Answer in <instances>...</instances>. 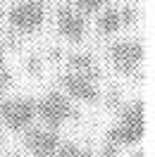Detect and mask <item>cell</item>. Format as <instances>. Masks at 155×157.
<instances>
[{
    "instance_id": "4fadbf2b",
    "label": "cell",
    "mask_w": 155,
    "mask_h": 157,
    "mask_svg": "<svg viewBox=\"0 0 155 157\" xmlns=\"http://www.w3.org/2000/svg\"><path fill=\"white\" fill-rule=\"evenodd\" d=\"M24 69H26V74H31V76H38L41 71H43V59L38 55H29L26 62H24Z\"/></svg>"
},
{
    "instance_id": "7c38bea8",
    "label": "cell",
    "mask_w": 155,
    "mask_h": 157,
    "mask_svg": "<svg viewBox=\"0 0 155 157\" xmlns=\"http://www.w3.org/2000/svg\"><path fill=\"white\" fill-rule=\"evenodd\" d=\"M107 0H74L72 2V7L79 12V14H84V17H91V14H98V12L103 10V5H105Z\"/></svg>"
},
{
    "instance_id": "9a60e30c",
    "label": "cell",
    "mask_w": 155,
    "mask_h": 157,
    "mask_svg": "<svg viewBox=\"0 0 155 157\" xmlns=\"http://www.w3.org/2000/svg\"><path fill=\"white\" fill-rule=\"evenodd\" d=\"M119 19H122V26H129L136 21V10L134 7H122L119 10Z\"/></svg>"
},
{
    "instance_id": "3957f363",
    "label": "cell",
    "mask_w": 155,
    "mask_h": 157,
    "mask_svg": "<svg viewBox=\"0 0 155 157\" xmlns=\"http://www.w3.org/2000/svg\"><path fill=\"white\" fill-rule=\"evenodd\" d=\"M143 57H145V48L141 40L124 38V40H112L107 45V59L122 76H138Z\"/></svg>"
},
{
    "instance_id": "e0dca14e",
    "label": "cell",
    "mask_w": 155,
    "mask_h": 157,
    "mask_svg": "<svg viewBox=\"0 0 155 157\" xmlns=\"http://www.w3.org/2000/svg\"><path fill=\"white\" fill-rule=\"evenodd\" d=\"M2 145H5V128L0 124V152H2Z\"/></svg>"
},
{
    "instance_id": "7a4b0ae2",
    "label": "cell",
    "mask_w": 155,
    "mask_h": 157,
    "mask_svg": "<svg viewBox=\"0 0 155 157\" xmlns=\"http://www.w3.org/2000/svg\"><path fill=\"white\" fill-rule=\"evenodd\" d=\"M79 117V109L62 90H48L41 100H36V119L43 121L46 128L58 131L67 121Z\"/></svg>"
},
{
    "instance_id": "2e32d148",
    "label": "cell",
    "mask_w": 155,
    "mask_h": 157,
    "mask_svg": "<svg viewBox=\"0 0 155 157\" xmlns=\"http://www.w3.org/2000/svg\"><path fill=\"white\" fill-rule=\"evenodd\" d=\"M117 155H119V147L110 145V143H105V145H103V150H100V155H98V157H117Z\"/></svg>"
},
{
    "instance_id": "30bf717a",
    "label": "cell",
    "mask_w": 155,
    "mask_h": 157,
    "mask_svg": "<svg viewBox=\"0 0 155 157\" xmlns=\"http://www.w3.org/2000/svg\"><path fill=\"white\" fill-rule=\"evenodd\" d=\"M98 33L103 36H112L122 29V19H119V7H107L103 10V14L98 17V24H96Z\"/></svg>"
},
{
    "instance_id": "277c9868",
    "label": "cell",
    "mask_w": 155,
    "mask_h": 157,
    "mask_svg": "<svg viewBox=\"0 0 155 157\" xmlns=\"http://www.w3.org/2000/svg\"><path fill=\"white\" fill-rule=\"evenodd\" d=\"M36 119V100L34 98H10L0 100V124L14 133H24L34 126Z\"/></svg>"
},
{
    "instance_id": "52a82bcc",
    "label": "cell",
    "mask_w": 155,
    "mask_h": 157,
    "mask_svg": "<svg viewBox=\"0 0 155 157\" xmlns=\"http://www.w3.org/2000/svg\"><path fill=\"white\" fill-rule=\"evenodd\" d=\"M62 143L58 131L46 126H29L24 131V145L29 147L31 157H55Z\"/></svg>"
},
{
    "instance_id": "9c48e42d",
    "label": "cell",
    "mask_w": 155,
    "mask_h": 157,
    "mask_svg": "<svg viewBox=\"0 0 155 157\" xmlns=\"http://www.w3.org/2000/svg\"><path fill=\"white\" fill-rule=\"evenodd\" d=\"M67 69L74 71V74H81V76L91 78V81H98L100 78V67L93 55L88 52H72L67 55Z\"/></svg>"
},
{
    "instance_id": "ac0fdd59",
    "label": "cell",
    "mask_w": 155,
    "mask_h": 157,
    "mask_svg": "<svg viewBox=\"0 0 155 157\" xmlns=\"http://www.w3.org/2000/svg\"><path fill=\"white\" fill-rule=\"evenodd\" d=\"M2 157H22V155H17V152H10V155H2Z\"/></svg>"
},
{
    "instance_id": "6da1fadb",
    "label": "cell",
    "mask_w": 155,
    "mask_h": 157,
    "mask_svg": "<svg viewBox=\"0 0 155 157\" xmlns=\"http://www.w3.org/2000/svg\"><path fill=\"white\" fill-rule=\"evenodd\" d=\"M117 112H119V119L107 131L105 143L119 147V150L136 145L145 133V102L143 100H131V102H124Z\"/></svg>"
},
{
    "instance_id": "8992f818",
    "label": "cell",
    "mask_w": 155,
    "mask_h": 157,
    "mask_svg": "<svg viewBox=\"0 0 155 157\" xmlns=\"http://www.w3.org/2000/svg\"><path fill=\"white\" fill-rule=\"evenodd\" d=\"M60 90L67 95L69 100H79V102H86V105H96L100 102V88H98V81L74 74V71H65L60 76Z\"/></svg>"
},
{
    "instance_id": "d6986e66",
    "label": "cell",
    "mask_w": 155,
    "mask_h": 157,
    "mask_svg": "<svg viewBox=\"0 0 155 157\" xmlns=\"http://www.w3.org/2000/svg\"><path fill=\"white\" fill-rule=\"evenodd\" d=\"M134 157H143V152H136V155H134Z\"/></svg>"
},
{
    "instance_id": "5b68a950",
    "label": "cell",
    "mask_w": 155,
    "mask_h": 157,
    "mask_svg": "<svg viewBox=\"0 0 155 157\" xmlns=\"http://www.w3.org/2000/svg\"><path fill=\"white\" fill-rule=\"evenodd\" d=\"M7 24L17 33H36L46 24V5L41 0H24L7 10Z\"/></svg>"
},
{
    "instance_id": "5bb4252c",
    "label": "cell",
    "mask_w": 155,
    "mask_h": 157,
    "mask_svg": "<svg viewBox=\"0 0 155 157\" xmlns=\"http://www.w3.org/2000/svg\"><path fill=\"white\" fill-rule=\"evenodd\" d=\"M105 102H107V107H110V109H119L122 105H124V102H122V95H119V90H115V88L107 93Z\"/></svg>"
},
{
    "instance_id": "8fae6325",
    "label": "cell",
    "mask_w": 155,
    "mask_h": 157,
    "mask_svg": "<svg viewBox=\"0 0 155 157\" xmlns=\"http://www.w3.org/2000/svg\"><path fill=\"white\" fill-rule=\"evenodd\" d=\"M55 157H98V155H93L91 150L77 145V143H72V140H62Z\"/></svg>"
},
{
    "instance_id": "ba28073f",
    "label": "cell",
    "mask_w": 155,
    "mask_h": 157,
    "mask_svg": "<svg viewBox=\"0 0 155 157\" xmlns=\"http://www.w3.org/2000/svg\"><path fill=\"white\" fill-rule=\"evenodd\" d=\"M58 33L67 40H74V43L84 40V36H86V17L79 14L72 5L60 7L58 10Z\"/></svg>"
}]
</instances>
